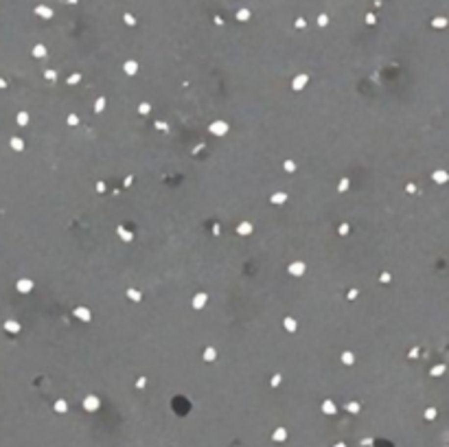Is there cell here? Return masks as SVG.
<instances>
[{"label": "cell", "mask_w": 449, "mask_h": 447, "mask_svg": "<svg viewBox=\"0 0 449 447\" xmlns=\"http://www.w3.org/2000/svg\"><path fill=\"white\" fill-rule=\"evenodd\" d=\"M31 13L37 18V20H42V22H49V20H53V16H55V9L50 7V4H42V2H37L31 7Z\"/></svg>", "instance_id": "obj_1"}]
</instances>
